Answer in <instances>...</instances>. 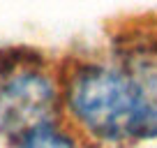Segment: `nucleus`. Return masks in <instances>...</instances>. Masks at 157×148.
<instances>
[{"label": "nucleus", "instance_id": "f03ea898", "mask_svg": "<svg viewBox=\"0 0 157 148\" xmlns=\"http://www.w3.org/2000/svg\"><path fill=\"white\" fill-rule=\"evenodd\" d=\"M56 88L33 67L10 69L0 88V130L10 137H25L39 125L53 120Z\"/></svg>", "mask_w": 157, "mask_h": 148}, {"label": "nucleus", "instance_id": "7ed1b4c3", "mask_svg": "<svg viewBox=\"0 0 157 148\" xmlns=\"http://www.w3.org/2000/svg\"><path fill=\"white\" fill-rule=\"evenodd\" d=\"M19 148H78V146L69 134H65L53 123H49L39 125V127L30 130L25 137H21Z\"/></svg>", "mask_w": 157, "mask_h": 148}, {"label": "nucleus", "instance_id": "f257e3e1", "mask_svg": "<svg viewBox=\"0 0 157 148\" xmlns=\"http://www.w3.org/2000/svg\"><path fill=\"white\" fill-rule=\"evenodd\" d=\"M67 109L81 130L102 143L157 137V93L125 69L81 67L67 86Z\"/></svg>", "mask_w": 157, "mask_h": 148}]
</instances>
